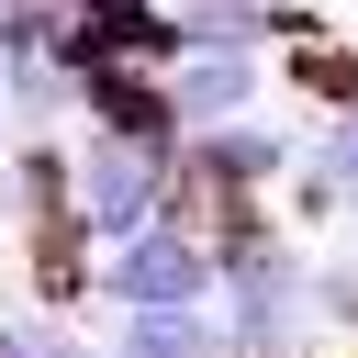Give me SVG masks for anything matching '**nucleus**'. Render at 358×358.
Returning a JSON list of instances; mask_svg holds the SVG:
<instances>
[{
  "instance_id": "1",
  "label": "nucleus",
  "mask_w": 358,
  "mask_h": 358,
  "mask_svg": "<svg viewBox=\"0 0 358 358\" xmlns=\"http://www.w3.org/2000/svg\"><path fill=\"white\" fill-rule=\"evenodd\" d=\"M291 179V134L268 123V112H246V123H213V134H179V190H168V213L179 224H224V213H268V190Z\"/></svg>"
},
{
  "instance_id": "2",
  "label": "nucleus",
  "mask_w": 358,
  "mask_h": 358,
  "mask_svg": "<svg viewBox=\"0 0 358 358\" xmlns=\"http://www.w3.org/2000/svg\"><path fill=\"white\" fill-rule=\"evenodd\" d=\"M67 190H78V235L90 246H123L168 213L179 190V145H134V134H67Z\"/></svg>"
},
{
  "instance_id": "3",
  "label": "nucleus",
  "mask_w": 358,
  "mask_h": 358,
  "mask_svg": "<svg viewBox=\"0 0 358 358\" xmlns=\"http://www.w3.org/2000/svg\"><path fill=\"white\" fill-rule=\"evenodd\" d=\"M90 291L112 313H190V302H213V235L179 224V213H157L145 235H123V246L90 257Z\"/></svg>"
},
{
  "instance_id": "4",
  "label": "nucleus",
  "mask_w": 358,
  "mask_h": 358,
  "mask_svg": "<svg viewBox=\"0 0 358 358\" xmlns=\"http://www.w3.org/2000/svg\"><path fill=\"white\" fill-rule=\"evenodd\" d=\"M246 112H268V56H224V45L168 56V123L179 134H213V123H246Z\"/></svg>"
},
{
  "instance_id": "5",
  "label": "nucleus",
  "mask_w": 358,
  "mask_h": 358,
  "mask_svg": "<svg viewBox=\"0 0 358 358\" xmlns=\"http://www.w3.org/2000/svg\"><path fill=\"white\" fill-rule=\"evenodd\" d=\"M78 123H90V134H134V145H179V123H168V67L78 56Z\"/></svg>"
},
{
  "instance_id": "6",
  "label": "nucleus",
  "mask_w": 358,
  "mask_h": 358,
  "mask_svg": "<svg viewBox=\"0 0 358 358\" xmlns=\"http://www.w3.org/2000/svg\"><path fill=\"white\" fill-rule=\"evenodd\" d=\"M291 213L302 224H358V112H324L313 145H291Z\"/></svg>"
},
{
  "instance_id": "7",
  "label": "nucleus",
  "mask_w": 358,
  "mask_h": 358,
  "mask_svg": "<svg viewBox=\"0 0 358 358\" xmlns=\"http://www.w3.org/2000/svg\"><path fill=\"white\" fill-rule=\"evenodd\" d=\"M112 358H235L224 313L190 302V313H112Z\"/></svg>"
},
{
  "instance_id": "8",
  "label": "nucleus",
  "mask_w": 358,
  "mask_h": 358,
  "mask_svg": "<svg viewBox=\"0 0 358 358\" xmlns=\"http://www.w3.org/2000/svg\"><path fill=\"white\" fill-rule=\"evenodd\" d=\"M0 358H90V336H67L56 313H0Z\"/></svg>"
}]
</instances>
